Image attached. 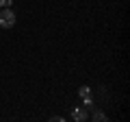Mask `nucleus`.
<instances>
[{
  "instance_id": "3",
  "label": "nucleus",
  "mask_w": 130,
  "mask_h": 122,
  "mask_svg": "<svg viewBox=\"0 0 130 122\" xmlns=\"http://www.w3.org/2000/svg\"><path fill=\"white\" fill-rule=\"evenodd\" d=\"M78 94H80V98L85 100V105H91L93 103V100H91V89H89V87H80Z\"/></svg>"
},
{
  "instance_id": "2",
  "label": "nucleus",
  "mask_w": 130,
  "mask_h": 122,
  "mask_svg": "<svg viewBox=\"0 0 130 122\" xmlns=\"http://www.w3.org/2000/svg\"><path fill=\"white\" fill-rule=\"evenodd\" d=\"M87 109H85V107H74V109H72V120H76V122H85V120H87Z\"/></svg>"
},
{
  "instance_id": "6",
  "label": "nucleus",
  "mask_w": 130,
  "mask_h": 122,
  "mask_svg": "<svg viewBox=\"0 0 130 122\" xmlns=\"http://www.w3.org/2000/svg\"><path fill=\"white\" fill-rule=\"evenodd\" d=\"M50 120H52V122H63V120H65V118H61V116H52V118H50Z\"/></svg>"
},
{
  "instance_id": "1",
  "label": "nucleus",
  "mask_w": 130,
  "mask_h": 122,
  "mask_svg": "<svg viewBox=\"0 0 130 122\" xmlns=\"http://www.w3.org/2000/svg\"><path fill=\"white\" fill-rule=\"evenodd\" d=\"M15 24V13L9 9V7H2L0 9V26L2 28H11Z\"/></svg>"
},
{
  "instance_id": "5",
  "label": "nucleus",
  "mask_w": 130,
  "mask_h": 122,
  "mask_svg": "<svg viewBox=\"0 0 130 122\" xmlns=\"http://www.w3.org/2000/svg\"><path fill=\"white\" fill-rule=\"evenodd\" d=\"M11 2L13 0H0V7H11Z\"/></svg>"
},
{
  "instance_id": "4",
  "label": "nucleus",
  "mask_w": 130,
  "mask_h": 122,
  "mask_svg": "<svg viewBox=\"0 0 130 122\" xmlns=\"http://www.w3.org/2000/svg\"><path fill=\"white\" fill-rule=\"evenodd\" d=\"M91 111H93V120H95V122H104V120H106V113H104V111H100V109H95V107H93Z\"/></svg>"
}]
</instances>
